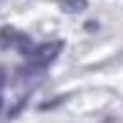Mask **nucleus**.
Masks as SVG:
<instances>
[{
    "instance_id": "4",
    "label": "nucleus",
    "mask_w": 123,
    "mask_h": 123,
    "mask_svg": "<svg viewBox=\"0 0 123 123\" xmlns=\"http://www.w3.org/2000/svg\"><path fill=\"white\" fill-rule=\"evenodd\" d=\"M0 107H3V96H0Z\"/></svg>"
},
{
    "instance_id": "3",
    "label": "nucleus",
    "mask_w": 123,
    "mask_h": 123,
    "mask_svg": "<svg viewBox=\"0 0 123 123\" xmlns=\"http://www.w3.org/2000/svg\"><path fill=\"white\" fill-rule=\"evenodd\" d=\"M3 82H6V71L0 68V88H3Z\"/></svg>"
},
{
    "instance_id": "1",
    "label": "nucleus",
    "mask_w": 123,
    "mask_h": 123,
    "mask_svg": "<svg viewBox=\"0 0 123 123\" xmlns=\"http://www.w3.org/2000/svg\"><path fill=\"white\" fill-rule=\"evenodd\" d=\"M60 49H63V44H60V41H47V44H36V49L30 52V63H27V66H30V68H47L49 63H52L55 57L60 55Z\"/></svg>"
},
{
    "instance_id": "2",
    "label": "nucleus",
    "mask_w": 123,
    "mask_h": 123,
    "mask_svg": "<svg viewBox=\"0 0 123 123\" xmlns=\"http://www.w3.org/2000/svg\"><path fill=\"white\" fill-rule=\"evenodd\" d=\"M88 0H60V8L66 14H77V11H85Z\"/></svg>"
}]
</instances>
